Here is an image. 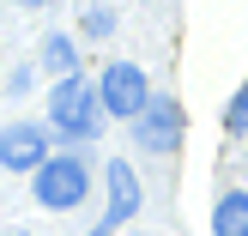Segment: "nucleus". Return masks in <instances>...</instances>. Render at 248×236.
Instances as JSON below:
<instances>
[{"label":"nucleus","mask_w":248,"mask_h":236,"mask_svg":"<svg viewBox=\"0 0 248 236\" xmlns=\"http://www.w3.org/2000/svg\"><path fill=\"white\" fill-rule=\"evenodd\" d=\"M103 182H109V212H103V224L109 230H121L133 212H140V176H133V164H103Z\"/></svg>","instance_id":"obj_6"},{"label":"nucleus","mask_w":248,"mask_h":236,"mask_svg":"<svg viewBox=\"0 0 248 236\" xmlns=\"http://www.w3.org/2000/svg\"><path fill=\"white\" fill-rule=\"evenodd\" d=\"M43 67L55 73V79H67V73H79V48H73V36H43Z\"/></svg>","instance_id":"obj_8"},{"label":"nucleus","mask_w":248,"mask_h":236,"mask_svg":"<svg viewBox=\"0 0 248 236\" xmlns=\"http://www.w3.org/2000/svg\"><path fill=\"white\" fill-rule=\"evenodd\" d=\"M91 236H109V224H97V230H91Z\"/></svg>","instance_id":"obj_12"},{"label":"nucleus","mask_w":248,"mask_h":236,"mask_svg":"<svg viewBox=\"0 0 248 236\" xmlns=\"http://www.w3.org/2000/svg\"><path fill=\"white\" fill-rule=\"evenodd\" d=\"M48 164V127H36V121H12V127H0V170H12V176H24V170H43Z\"/></svg>","instance_id":"obj_5"},{"label":"nucleus","mask_w":248,"mask_h":236,"mask_svg":"<svg viewBox=\"0 0 248 236\" xmlns=\"http://www.w3.org/2000/svg\"><path fill=\"white\" fill-rule=\"evenodd\" d=\"M224 133H236V140H248V85H242V91H236V97L224 103Z\"/></svg>","instance_id":"obj_9"},{"label":"nucleus","mask_w":248,"mask_h":236,"mask_svg":"<svg viewBox=\"0 0 248 236\" xmlns=\"http://www.w3.org/2000/svg\"><path fill=\"white\" fill-rule=\"evenodd\" d=\"M79 31L91 36V43H103V36L115 31V12H109V6H85V24H79Z\"/></svg>","instance_id":"obj_10"},{"label":"nucleus","mask_w":248,"mask_h":236,"mask_svg":"<svg viewBox=\"0 0 248 236\" xmlns=\"http://www.w3.org/2000/svg\"><path fill=\"white\" fill-rule=\"evenodd\" d=\"M212 236H248V188H224V194H218Z\"/></svg>","instance_id":"obj_7"},{"label":"nucleus","mask_w":248,"mask_h":236,"mask_svg":"<svg viewBox=\"0 0 248 236\" xmlns=\"http://www.w3.org/2000/svg\"><path fill=\"white\" fill-rule=\"evenodd\" d=\"M182 127H188V115H182L176 97H152V103L133 115V140H140L145 152H157V157L182 145Z\"/></svg>","instance_id":"obj_4"},{"label":"nucleus","mask_w":248,"mask_h":236,"mask_svg":"<svg viewBox=\"0 0 248 236\" xmlns=\"http://www.w3.org/2000/svg\"><path fill=\"white\" fill-rule=\"evenodd\" d=\"M31 194L48 212H73V206H85V194H91V164H85L79 152H48V164L31 176Z\"/></svg>","instance_id":"obj_2"},{"label":"nucleus","mask_w":248,"mask_h":236,"mask_svg":"<svg viewBox=\"0 0 248 236\" xmlns=\"http://www.w3.org/2000/svg\"><path fill=\"white\" fill-rule=\"evenodd\" d=\"M48 121H55V133H67L73 145H91L97 133H103V97H97V85L85 79V73L55 79V91H48Z\"/></svg>","instance_id":"obj_1"},{"label":"nucleus","mask_w":248,"mask_h":236,"mask_svg":"<svg viewBox=\"0 0 248 236\" xmlns=\"http://www.w3.org/2000/svg\"><path fill=\"white\" fill-rule=\"evenodd\" d=\"M18 6H48V0H18Z\"/></svg>","instance_id":"obj_11"},{"label":"nucleus","mask_w":248,"mask_h":236,"mask_svg":"<svg viewBox=\"0 0 248 236\" xmlns=\"http://www.w3.org/2000/svg\"><path fill=\"white\" fill-rule=\"evenodd\" d=\"M97 97H103V115L133 121L152 103V79H145V67H133V61H109L103 79H97Z\"/></svg>","instance_id":"obj_3"}]
</instances>
